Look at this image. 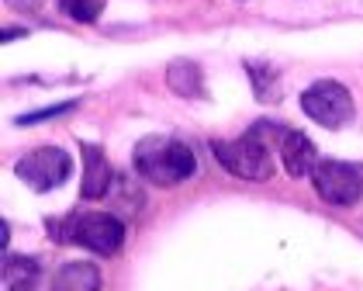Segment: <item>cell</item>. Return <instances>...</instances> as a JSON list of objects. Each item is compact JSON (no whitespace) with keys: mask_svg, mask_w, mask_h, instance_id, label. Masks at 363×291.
I'll list each match as a JSON object with an SVG mask.
<instances>
[{"mask_svg":"<svg viewBox=\"0 0 363 291\" xmlns=\"http://www.w3.org/2000/svg\"><path fill=\"white\" fill-rule=\"evenodd\" d=\"M135 170L142 180H149L156 187H173V184H184L197 170V156L180 139L145 136L135 146Z\"/></svg>","mask_w":363,"mask_h":291,"instance_id":"cell-1","label":"cell"},{"mask_svg":"<svg viewBox=\"0 0 363 291\" xmlns=\"http://www.w3.org/2000/svg\"><path fill=\"white\" fill-rule=\"evenodd\" d=\"M56 239L59 243H80L101 257H111L125 243V226H121V219H114L108 212H80V215H69L62 222Z\"/></svg>","mask_w":363,"mask_h":291,"instance_id":"cell-2","label":"cell"},{"mask_svg":"<svg viewBox=\"0 0 363 291\" xmlns=\"http://www.w3.org/2000/svg\"><path fill=\"white\" fill-rule=\"evenodd\" d=\"M211 153H215V160L222 163L228 174L242 177V180H256L259 184V180H270L274 177V156L267 149V139H259L252 128L246 136L232 139V143L215 139Z\"/></svg>","mask_w":363,"mask_h":291,"instance_id":"cell-3","label":"cell"},{"mask_svg":"<svg viewBox=\"0 0 363 291\" xmlns=\"http://www.w3.org/2000/svg\"><path fill=\"white\" fill-rule=\"evenodd\" d=\"M73 170V160L66 149L59 146H42V149H31L18 160L14 174L28 184L31 191H52L59 184H66V177Z\"/></svg>","mask_w":363,"mask_h":291,"instance_id":"cell-4","label":"cell"},{"mask_svg":"<svg viewBox=\"0 0 363 291\" xmlns=\"http://www.w3.org/2000/svg\"><path fill=\"white\" fill-rule=\"evenodd\" d=\"M301 108L311 121H318L325 128H339L353 118V97L335 80H318L301 94Z\"/></svg>","mask_w":363,"mask_h":291,"instance_id":"cell-5","label":"cell"},{"mask_svg":"<svg viewBox=\"0 0 363 291\" xmlns=\"http://www.w3.org/2000/svg\"><path fill=\"white\" fill-rule=\"evenodd\" d=\"M252 132L259 136V139H274L280 149V160H284V170L291 177H305L311 174L318 163H315V143L308 139L305 132H298V128H280V125H274V121H256L252 125Z\"/></svg>","mask_w":363,"mask_h":291,"instance_id":"cell-6","label":"cell"},{"mask_svg":"<svg viewBox=\"0 0 363 291\" xmlns=\"http://www.w3.org/2000/svg\"><path fill=\"white\" fill-rule=\"evenodd\" d=\"M311 184L329 204H357L363 198L360 170L350 163H339V160H322L311 170Z\"/></svg>","mask_w":363,"mask_h":291,"instance_id":"cell-7","label":"cell"},{"mask_svg":"<svg viewBox=\"0 0 363 291\" xmlns=\"http://www.w3.org/2000/svg\"><path fill=\"white\" fill-rule=\"evenodd\" d=\"M84 160H86V170H84V184H80V194L84 198H104L111 191V184L118 180L111 170V163L104 160V153L97 146H84Z\"/></svg>","mask_w":363,"mask_h":291,"instance_id":"cell-8","label":"cell"},{"mask_svg":"<svg viewBox=\"0 0 363 291\" xmlns=\"http://www.w3.org/2000/svg\"><path fill=\"white\" fill-rule=\"evenodd\" d=\"M52 291H101V270L94 263H66L52 278Z\"/></svg>","mask_w":363,"mask_h":291,"instance_id":"cell-9","label":"cell"},{"mask_svg":"<svg viewBox=\"0 0 363 291\" xmlns=\"http://www.w3.org/2000/svg\"><path fill=\"white\" fill-rule=\"evenodd\" d=\"M167 80L180 97H201L204 94V80H201V70H197L194 62H184V59L180 62H169Z\"/></svg>","mask_w":363,"mask_h":291,"instance_id":"cell-10","label":"cell"},{"mask_svg":"<svg viewBox=\"0 0 363 291\" xmlns=\"http://www.w3.org/2000/svg\"><path fill=\"white\" fill-rule=\"evenodd\" d=\"M104 4L108 0H59V11L69 14L73 21H80V25H94L104 14Z\"/></svg>","mask_w":363,"mask_h":291,"instance_id":"cell-11","label":"cell"},{"mask_svg":"<svg viewBox=\"0 0 363 291\" xmlns=\"http://www.w3.org/2000/svg\"><path fill=\"white\" fill-rule=\"evenodd\" d=\"M7 291H52V288H45L42 274H35V278H25V281H11Z\"/></svg>","mask_w":363,"mask_h":291,"instance_id":"cell-12","label":"cell"},{"mask_svg":"<svg viewBox=\"0 0 363 291\" xmlns=\"http://www.w3.org/2000/svg\"><path fill=\"white\" fill-rule=\"evenodd\" d=\"M7 4H14V7H21V11H31V7H38L42 0H7Z\"/></svg>","mask_w":363,"mask_h":291,"instance_id":"cell-13","label":"cell"}]
</instances>
